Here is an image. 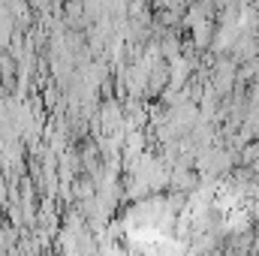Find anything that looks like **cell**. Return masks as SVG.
Wrapping results in <instances>:
<instances>
[]
</instances>
